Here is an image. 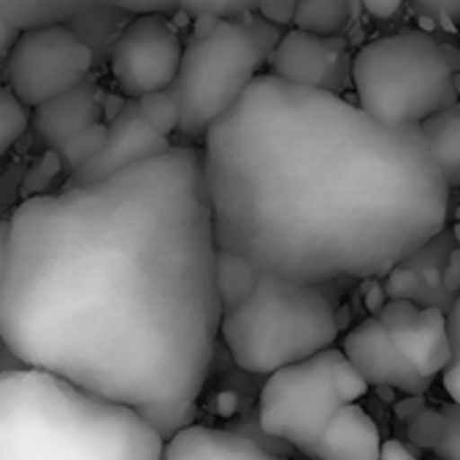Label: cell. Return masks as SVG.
I'll use <instances>...</instances> for the list:
<instances>
[{"mask_svg":"<svg viewBox=\"0 0 460 460\" xmlns=\"http://www.w3.org/2000/svg\"><path fill=\"white\" fill-rule=\"evenodd\" d=\"M441 385L447 390V395L452 398V403L460 406V358L457 360H449L441 371Z\"/></svg>","mask_w":460,"mask_h":460,"instance_id":"32","label":"cell"},{"mask_svg":"<svg viewBox=\"0 0 460 460\" xmlns=\"http://www.w3.org/2000/svg\"><path fill=\"white\" fill-rule=\"evenodd\" d=\"M103 136H106V122H103V119L95 122V125H90V128H84V130H79L76 136H71V138L58 149L60 165H63L68 173L82 171V168L93 160V155L101 149Z\"/></svg>","mask_w":460,"mask_h":460,"instance_id":"23","label":"cell"},{"mask_svg":"<svg viewBox=\"0 0 460 460\" xmlns=\"http://www.w3.org/2000/svg\"><path fill=\"white\" fill-rule=\"evenodd\" d=\"M428 4H438V6H441L444 12H447V9L452 12L455 6H460V0H428Z\"/></svg>","mask_w":460,"mask_h":460,"instance_id":"39","label":"cell"},{"mask_svg":"<svg viewBox=\"0 0 460 460\" xmlns=\"http://www.w3.org/2000/svg\"><path fill=\"white\" fill-rule=\"evenodd\" d=\"M339 349L360 371L368 387H390L403 395H422L430 387V379L401 355L390 331L374 314L349 328Z\"/></svg>","mask_w":460,"mask_h":460,"instance_id":"11","label":"cell"},{"mask_svg":"<svg viewBox=\"0 0 460 460\" xmlns=\"http://www.w3.org/2000/svg\"><path fill=\"white\" fill-rule=\"evenodd\" d=\"M333 382L339 390V398L344 403H355L368 393V382L360 376V371L344 358V352H339V358L333 360Z\"/></svg>","mask_w":460,"mask_h":460,"instance_id":"27","label":"cell"},{"mask_svg":"<svg viewBox=\"0 0 460 460\" xmlns=\"http://www.w3.org/2000/svg\"><path fill=\"white\" fill-rule=\"evenodd\" d=\"M160 460H288V457L227 428L192 422L163 441Z\"/></svg>","mask_w":460,"mask_h":460,"instance_id":"15","label":"cell"},{"mask_svg":"<svg viewBox=\"0 0 460 460\" xmlns=\"http://www.w3.org/2000/svg\"><path fill=\"white\" fill-rule=\"evenodd\" d=\"M379 460H420L403 441H398V438H387V441H382V447H379Z\"/></svg>","mask_w":460,"mask_h":460,"instance_id":"33","label":"cell"},{"mask_svg":"<svg viewBox=\"0 0 460 460\" xmlns=\"http://www.w3.org/2000/svg\"><path fill=\"white\" fill-rule=\"evenodd\" d=\"M339 347L320 349L304 360L266 374L258 398V422L266 436L309 455L325 425L344 406L333 382Z\"/></svg>","mask_w":460,"mask_h":460,"instance_id":"7","label":"cell"},{"mask_svg":"<svg viewBox=\"0 0 460 460\" xmlns=\"http://www.w3.org/2000/svg\"><path fill=\"white\" fill-rule=\"evenodd\" d=\"M93 68V47L66 22L20 28L0 58L4 87L31 109L82 84Z\"/></svg>","mask_w":460,"mask_h":460,"instance_id":"8","label":"cell"},{"mask_svg":"<svg viewBox=\"0 0 460 460\" xmlns=\"http://www.w3.org/2000/svg\"><path fill=\"white\" fill-rule=\"evenodd\" d=\"M0 90H4V76H0ZM6 155V146H4V141H0V157Z\"/></svg>","mask_w":460,"mask_h":460,"instance_id":"40","label":"cell"},{"mask_svg":"<svg viewBox=\"0 0 460 460\" xmlns=\"http://www.w3.org/2000/svg\"><path fill=\"white\" fill-rule=\"evenodd\" d=\"M401 355L428 379L444 371L452 360L449 339H447V314L438 306H420L414 320L390 331Z\"/></svg>","mask_w":460,"mask_h":460,"instance_id":"17","label":"cell"},{"mask_svg":"<svg viewBox=\"0 0 460 460\" xmlns=\"http://www.w3.org/2000/svg\"><path fill=\"white\" fill-rule=\"evenodd\" d=\"M31 114H33V109L25 106L14 93H9L6 87L0 90V141H4L6 152L31 128Z\"/></svg>","mask_w":460,"mask_h":460,"instance_id":"24","label":"cell"},{"mask_svg":"<svg viewBox=\"0 0 460 460\" xmlns=\"http://www.w3.org/2000/svg\"><path fill=\"white\" fill-rule=\"evenodd\" d=\"M358 4H360L374 20H393V17L403 9L406 0H358Z\"/></svg>","mask_w":460,"mask_h":460,"instance_id":"31","label":"cell"},{"mask_svg":"<svg viewBox=\"0 0 460 460\" xmlns=\"http://www.w3.org/2000/svg\"><path fill=\"white\" fill-rule=\"evenodd\" d=\"M279 36L282 28L258 14L219 20L203 39L190 36L171 84L179 98V133L184 138H200L244 95L252 79L269 68Z\"/></svg>","mask_w":460,"mask_h":460,"instance_id":"6","label":"cell"},{"mask_svg":"<svg viewBox=\"0 0 460 460\" xmlns=\"http://www.w3.org/2000/svg\"><path fill=\"white\" fill-rule=\"evenodd\" d=\"M217 250L195 146L31 195L9 214L0 336L165 441L198 422L217 355Z\"/></svg>","mask_w":460,"mask_h":460,"instance_id":"1","label":"cell"},{"mask_svg":"<svg viewBox=\"0 0 460 460\" xmlns=\"http://www.w3.org/2000/svg\"><path fill=\"white\" fill-rule=\"evenodd\" d=\"M444 314H447V339H449L452 360H457L460 358V290L452 296Z\"/></svg>","mask_w":460,"mask_h":460,"instance_id":"30","label":"cell"},{"mask_svg":"<svg viewBox=\"0 0 460 460\" xmlns=\"http://www.w3.org/2000/svg\"><path fill=\"white\" fill-rule=\"evenodd\" d=\"M171 146H173V138L149 128L144 122V117L138 114L136 103L130 98H125L122 109L114 111L111 119L106 122V136H103L101 149L93 155V160L82 171L74 173V184H90V181L109 179L141 160L163 155Z\"/></svg>","mask_w":460,"mask_h":460,"instance_id":"12","label":"cell"},{"mask_svg":"<svg viewBox=\"0 0 460 460\" xmlns=\"http://www.w3.org/2000/svg\"><path fill=\"white\" fill-rule=\"evenodd\" d=\"M184 14H211L217 20H236L244 14H255V0H173Z\"/></svg>","mask_w":460,"mask_h":460,"instance_id":"25","label":"cell"},{"mask_svg":"<svg viewBox=\"0 0 460 460\" xmlns=\"http://www.w3.org/2000/svg\"><path fill=\"white\" fill-rule=\"evenodd\" d=\"M339 312L328 285L261 271L252 293L222 312L219 339L234 363L271 374L339 341Z\"/></svg>","mask_w":460,"mask_h":460,"instance_id":"4","label":"cell"},{"mask_svg":"<svg viewBox=\"0 0 460 460\" xmlns=\"http://www.w3.org/2000/svg\"><path fill=\"white\" fill-rule=\"evenodd\" d=\"M17 368H25V363L14 355V349L4 341V336H0V374L17 371Z\"/></svg>","mask_w":460,"mask_h":460,"instance_id":"34","label":"cell"},{"mask_svg":"<svg viewBox=\"0 0 460 460\" xmlns=\"http://www.w3.org/2000/svg\"><path fill=\"white\" fill-rule=\"evenodd\" d=\"M261 271L242 255L227 252V250H217V263H214V288H217V298L222 312H230L234 306H239L255 288Z\"/></svg>","mask_w":460,"mask_h":460,"instance_id":"20","label":"cell"},{"mask_svg":"<svg viewBox=\"0 0 460 460\" xmlns=\"http://www.w3.org/2000/svg\"><path fill=\"white\" fill-rule=\"evenodd\" d=\"M192 20V36L195 39H203V36H208L214 28H217V17H211V14H195V17H190Z\"/></svg>","mask_w":460,"mask_h":460,"instance_id":"37","label":"cell"},{"mask_svg":"<svg viewBox=\"0 0 460 460\" xmlns=\"http://www.w3.org/2000/svg\"><path fill=\"white\" fill-rule=\"evenodd\" d=\"M449 261V236L447 227L401 263H395L385 274V296L387 298H406L417 306H438L447 312L452 293L444 285V269Z\"/></svg>","mask_w":460,"mask_h":460,"instance_id":"13","label":"cell"},{"mask_svg":"<svg viewBox=\"0 0 460 460\" xmlns=\"http://www.w3.org/2000/svg\"><path fill=\"white\" fill-rule=\"evenodd\" d=\"M349 41L336 33H312L288 28L274 44L269 58V74L298 87H314L328 93H344L349 87Z\"/></svg>","mask_w":460,"mask_h":460,"instance_id":"10","label":"cell"},{"mask_svg":"<svg viewBox=\"0 0 460 460\" xmlns=\"http://www.w3.org/2000/svg\"><path fill=\"white\" fill-rule=\"evenodd\" d=\"M296 12H298V0H255V14L282 31L293 25Z\"/></svg>","mask_w":460,"mask_h":460,"instance_id":"29","label":"cell"},{"mask_svg":"<svg viewBox=\"0 0 460 460\" xmlns=\"http://www.w3.org/2000/svg\"><path fill=\"white\" fill-rule=\"evenodd\" d=\"M355 103L382 125H420L457 101V76L444 47L425 31H401L352 55Z\"/></svg>","mask_w":460,"mask_h":460,"instance_id":"5","label":"cell"},{"mask_svg":"<svg viewBox=\"0 0 460 460\" xmlns=\"http://www.w3.org/2000/svg\"><path fill=\"white\" fill-rule=\"evenodd\" d=\"M138 114L144 117V122L149 128H155L157 133L173 138V133H179V98L173 93V87H163V90H152L141 98L133 101Z\"/></svg>","mask_w":460,"mask_h":460,"instance_id":"22","label":"cell"},{"mask_svg":"<svg viewBox=\"0 0 460 460\" xmlns=\"http://www.w3.org/2000/svg\"><path fill=\"white\" fill-rule=\"evenodd\" d=\"M425 409V403L420 401V395H406V401H401V403H395V414L401 417V420H411L414 414H420Z\"/></svg>","mask_w":460,"mask_h":460,"instance_id":"35","label":"cell"},{"mask_svg":"<svg viewBox=\"0 0 460 460\" xmlns=\"http://www.w3.org/2000/svg\"><path fill=\"white\" fill-rule=\"evenodd\" d=\"M101 119H103L101 90H98V84H90V79H84L82 84L36 106L31 114V128L41 144H47L49 149L58 152L71 136H76L79 130H84Z\"/></svg>","mask_w":460,"mask_h":460,"instance_id":"14","label":"cell"},{"mask_svg":"<svg viewBox=\"0 0 460 460\" xmlns=\"http://www.w3.org/2000/svg\"><path fill=\"white\" fill-rule=\"evenodd\" d=\"M379 425L374 417L358 406L344 403L333 420L325 425L323 436L312 447L309 457L317 460H379Z\"/></svg>","mask_w":460,"mask_h":460,"instance_id":"16","label":"cell"},{"mask_svg":"<svg viewBox=\"0 0 460 460\" xmlns=\"http://www.w3.org/2000/svg\"><path fill=\"white\" fill-rule=\"evenodd\" d=\"M173 0H0V17L12 28H31L58 22V17H74L93 9H122V12H163Z\"/></svg>","mask_w":460,"mask_h":460,"instance_id":"18","label":"cell"},{"mask_svg":"<svg viewBox=\"0 0 460 460\" xmlns=\"http://www.w3.org/2000/svg\"><path fill=\"white\" fill-rule=\"evenodd\" d=\"M181 47L179 31L163 12L133 14L109 52L111 82L130 101L171 87L179 71Z\"/></svg>","mask_w":460,"mask_h":460,"instance_id":"9","label":"cell"},{"mask_svg":"<svg viewBox=\"0 0 460 460\" xmlns=\"http://www.w3.org/2000/svg\"><path fill=\"white\" fill-rule=\"evenodd\" d=\"M420 133L449 190L460 187V98L420 122Z\"/></svg>","mask_w":460,"mask_h":460,"instance_id":"19","label":"cell"},{"mask_svg":"<svg viewBox=\"0 0 460 460\" xmlns=\"http://www.w3.org/2000/svg\"><path fill=\"white\" fill-rule=\"evenodd\" d=\"M444 414V436H441V444H438V455L444 460H460V406L457 403H447L441 409Z\"/></svg>","mask_w":460,"mask_h":460,"instance_id":"28","label":"cell"},{"mask_svg":"<svg viewBox=\"0 0 460 460\" xmlns=\"http://www.w3.org/2000/svg\"><path fill=\"white\" fill-rule=\"evenodd\" d=\"M312 460H317V457H312Z\"/></svg>","mask_w":460,"mask_h":460,"instance_id":"41","label":"cell"},{"mask_svg":"<svg viewBox=\"0 0 460 460\" xmlns=\"http://www.w3.org/2000/svg\"><path fill=\"white\" fill-rule=\"evenodd\" d=\"M6 252H9V217H0V288L6 274Z\"/></svg>","mask_w":460,"mask_h":460,"instance_id":"36","label":"cell"},{"mask_svg":"<svg viewBox=\"0 0 460 460\" xmlns=\"http://www.w3.org/2000/svg\"><path fill=\"white\" fill-rule=\"evenodd\" d=\"M200 171L217 247L266 274L382 279L447 227L452 190L420 125L269 71L200 136Z\"/></svg>","mask_w":460,"mask_h":460,"instance_id":"2","label":"cell"},{"mask_svg":"<svg viewBox=\"0 0 460 460\" xmlns=\"http://www.w3.org/2000/svg\"><path fill=\"white\" fill-rule=\"evenodd\" d=\"M355 0H298V12L293 25L312 33L336 36L352 20Z\"/></svg>","mask_w":460,"mask_h":460,"instance_id":"21","label":"cell"},{"mask_svg":"<svg viewBox=\"0 0 460 460\" xmlns=\"http://www.w3.org/2000/svg\"><path fill=\"white\" fill-rule=\"evenodd\" d=\"M14 33H17V28H12L4 17H0V58H4V52L9 49V44H12Z\"/></svg>","mask_w":460,"mask_h":460,"instance_id":"38","label":"cell"},{"mask_svg":"<svg viewBox=\"0 0 460 460\" xmlns=\"http://www.w3.org/2000/svg\"><path fill=\"white\" fill-rule=\"evenodd\" d=\"M160 433L130 406L41 368L0 374V460H160Z\"/></svg>","mask_w":460,"mask_h":460,"instance_id":"3","label":"cell"},{"mask_svg":"<svg viewBox=\"0 0 460 460\" xmlns=\"http://www.w3.org/2000/svg\"><path fill=\"white\" fill-rule=\"evenodd\" d=\"M444 414L436 411V409H422L420 414H414L409 420V441L422 447V449H430L436 452L438 444H441V436H444Z\"/></svg>","mask_w":460,"mask_h":460,"instance_id":"26","label":"cell"}]
</instances>
